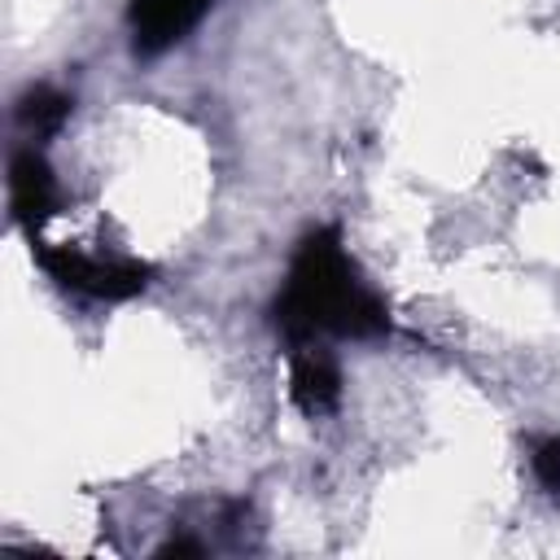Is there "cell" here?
I'll list each match as a JSON object with an SVG mask.
<instances>
[{"label":"cell","instance_id":"277c9868","mask_svg":"<svg viewBox=\"0 0 560 560\" xmlns=\"http://www.w3.org/2000/svg\"><path fill=\"white\" fill-rule=\"evenodd\" d=\"M289 394L306 416H324L337 407L341 372H337V359L324 341L289 346Z\"/></svg>","mask_w":560,"mask_h":560},{"label":"cell","instance_id":"6da1fadb","mask_svg":"<svg viewBox=\"0 0 560 560\" xmlns=\"http://www.w3.org/2000/svg\"><path fill=\"white\" fill-rule=\"evenodd\" d=\"M271 324L289 346H302L324 337H381L389 332V311L359 276L341 232L319 228L298 245L284 289L271 306Z\"/></svg>","mask_w":560,"mask_h":560},{"label":"cell","instance_id":"8992f818","mask_svg":"<svg viewBox=\"0 0 560 560\" xmlns=\"http://www.w3.org/2000/svg\"><path fill=\"white\" fill-rule=\"evenodd\" d=\"M22 122H31L35 127V136H52L57 127H61V118L70 114V101L61 96V92H52V88H35L26 101H22Z\"/></svg>","mask_w":560,"mask_h":560},{"label":"cell","instance_id":"5b68a950","mask_svg":"<svg viewBox=\"0 0 560 560\" xmlns=\"http://www.w3.org/2000/svg\"><path fill=\"white\" fill-rule=\"evenodd\" d=\"M9 197H13V219L22 223L26 236H35L52 206H57V175L48 171L39 149H22L13 158V175H9Z\"/></svg>","mask_w":560,"mask_h":560},{"label":"cell","instance_id":"7a4b0ae2","mask_svg":"<svg viewBox=\"0 0 560 560\" xmlns=\"http://www.w3.org/2000/svg\"><path fill=\"white\" fill-rule=\"evenodd\" d=\"M35 254H39V267L52 280H61L66 289L88 293V298L122 302V298H131V293H140L149 284V267L136 262V258L88 254L79 245H39V241H35Z\"/></svg>","mask_w":560,"mask_h":560},{"label":"cell","instance_id":"3957f363","mask_svg":"<svg viewBox=\"0 0 560 560\" xmlns=\"http://www.w3.org/2000/svg\"><path fill=\"white\" fill-rule=\"evenodd\" d=\"M206 9H210V0H131L127 4L131 48L140 57L166 52L206 18Z\"/></svg>","mask_w":560,"mask_h":560},{"label":"cell","instance_id":"52a82bcc","mask_svg":"<svg viewBox=\"0 0 560 560\" xmlns=\"http://www.w3.org/2000/svg\"><path fill=\"white\" fill-rule=\"evenodd\" d=\"M529 464H534V477L542 481V490L560 494V438H538Z\"/></svg>","mask_w":560,"mask_h":560}]
</instances>
